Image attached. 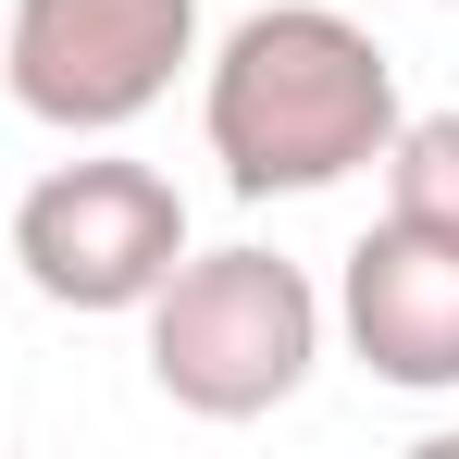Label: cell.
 Segmentation results:
<instances>
[{"label": "cell", "mask_w": 459, "mask_h": 459, "mask_svg": "<svg viewBox=\"0 0 459 459\" xmlns=\"http://www.w3.org/2000/svg\"><path fill=\"white\" fill-rule=\"evenodd\" d=\"M348 348H360L373 385L447 397L459 385V236L385 212V224L348 248Z\"/></svg>", "instance_id": "5"}, {"label": "cell", "mask_w": 459, "mask_h": 459, "mask_svg": "<svg viewBox=\"0 0 459 459\" xmlns=\"http://www.w3.org/2000/svg\"><path fill=\"white\" fill-rule=\"evenodd\" d=\"M199 125H212V161H224L236 199H310V186H348L360 161H385V137H397V63L348 13L273 0V13H248L212 50Z\"/></svg>", "instance_id": "1"}, {"label": "cell", "mask_w": 459, "mask_h": 459, "mask_svg": "<svg viewBox=\"0 0 459 459\" xmlns=\"http://www.w3.org/2000/svg\"><path fill=\"white\" fill-rule=\"evenodd\" d=\"M323 360V299L273 248H186L150 286V385L186 422H261Z\"/></svg>", "instance_id": "2"}, {"label": "cell", "mask_w": 459, "mask_h": 459, "mask_svg": "<svg viewBox=\"0 0 459 459\" xmlns=\"http://www.w3.org/2000/svg\"><path fill=\"white\" fill-rule=\"evenodd\" d=\"M199 63V0H13L0 75L38 125L112 137Z\"/></svg>", "instance_id": "4"}, {"label": "cell", "mask_w": 459, "mask_h": 459, "mask_svg": "<svg viewBox=\"0 0 459 459\" xmlns=\"http://www.w3.org/2000/svg\"><path fill=\"white\" fill-rule=\"evenodd\" d=\"M385 212L459 236V112H397V137H385Z\"/></svg>", "instance_id": "6"}, {"label": "cell", "mask_w": 459, "mask_h": 459, "mask_svg": "<svg viewBox=\"0 0 459 459\" xmlns=\"http://www.w3.org/2000/svg\"><path fill=\"white\" fill-rule=\"evenodd\" d=\"M13 261L50 310H150V286L186 261V199L150 161H50L13 199Z\"/></svg>", "instance_id": "3"}]
</instances>
